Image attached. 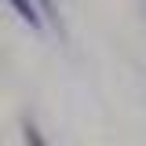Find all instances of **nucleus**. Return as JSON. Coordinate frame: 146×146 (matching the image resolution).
<instances>
[{"mask_svg": "<svg viewBox=\"0 0 146 146\" xmlns=\"http://www.w3.org/2000/svg\"><path fill=\"white\" fill-rule=\"evenodd\" d=\"M7 4H11V11H15L29 29H40V15H36V4H33V0H7Z\"/></svg>", "mask_w": 146, "mask_h": 146, "instance_id": "1", "label": "nucleus"}, {"mask_svg": "<svg viewBox=\"0 0 146 146\" xmlns=\"http://www.w3.org/2000/svg\"><path fill=\"white\" fill-rule=\"evenodd\" d=\"M22 139H26V146H48V139H44V131L33 124V121H26L22 124Z\"/></svg>", "mask_w": 146, "mask_h": 146, "instance_id": "2", "label": "nucleus"}, {"mask_svg": "<svg viewBox=\"0 0 146 146\" xmlns=\"http://www.w3.org/2000/svg\"><path fill=\"white\" fill-rule=\"evenodd\" d=\"M40 7H44L51 18H58V15H55V11H58V0H40Z\"/></svg>", "mask_w": 146, "mask_h": 146, "instance_id": "3", "label": "nucleus"}]
</instances>
